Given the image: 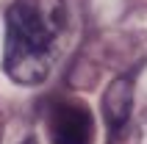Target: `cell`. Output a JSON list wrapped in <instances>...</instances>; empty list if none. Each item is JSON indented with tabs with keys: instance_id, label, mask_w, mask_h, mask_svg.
Masks as SVG:
<instances>
[{
	"instance_id": "obj_1",
	"label": "cell",
	"mask_w": 147,
	"mask_h": 144,
	"mask_svg": "<svg viewBox=\"0 0 147 144\" xmlns=\"http://www.w3.org/2000/svg\"><path fill=\"white\" fill-rule=\"evenodd\" d=\"M67 28L64 0H14L6 11L3 69L22 86H36L50 75Z\"/></svg>"
},
{
	"instance_id": "obj_2",
	"label": "cell",
	"mask_w": 147,
	"mask_h": 144,
	"mask_svg": "<svg viewBox=\"0 0 147 144\" xmlns=\"http://www.w3.org/2000/svg\"><path fill=\"white\" fill-rule=\"evenodd\" d=\"M47 133L53 144H92L94 119L83 103H56L47 116Z\"/></svg>"
},
{
	"instance_id": "obj_3",
	"label": "cell",
	"mask_w": 147,
	"mask_h": 144,
	"mask_svg": "<svg viewBox=\"0 0 147 144\" xmlns=\"http://www.w3.org/2000/svg\"><path fill=\"white\" fill-rule=\"evenodd\" d=\"M133 108V83L131 78H117L103 97V114L111 130H122Z\"/></svg>"
}]
</instances>
